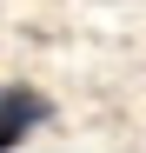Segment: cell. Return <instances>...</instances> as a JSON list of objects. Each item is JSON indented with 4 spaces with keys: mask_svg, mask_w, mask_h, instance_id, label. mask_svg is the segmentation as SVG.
I'll use <instances>...</instances> for the list:
<instances>
[{
    "mask_svg": "<svg viewBox=\"0 0 146 153\" xmlns=\"http://www.w3.org/2000/svg\"><path fill=\"white\" fill-rule=\"evenodd\" d=\"M46 113H53V107H46V93H33V87H0V153L20 146Z\"/></svg>",
    "mask_w": 146,
    "mask_h": 153,
    "instance_id": "1",
    "label": "cell"
}]
</instances>
